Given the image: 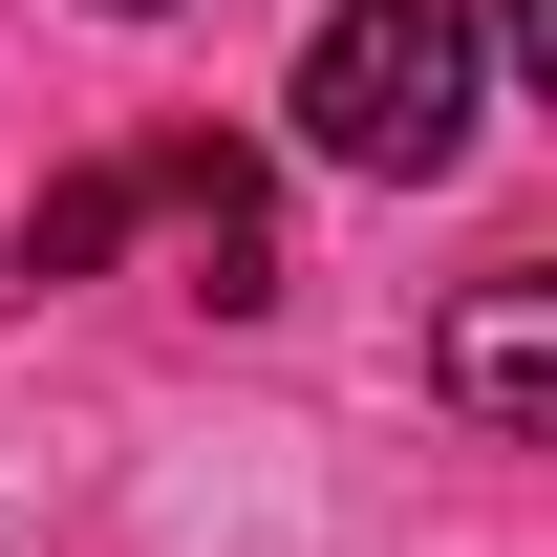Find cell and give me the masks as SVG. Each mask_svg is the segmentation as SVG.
Masks as SVG:
<instances>
[{
    "label": "cell",
    "mask_w": 557,
    "mask_h": 557,
    "mask_svg": "<svg viewBox=\"0 0 557 557\" xmlns=\"http://www.w3.org/2000/svg\"><path fill=\"white\" fill-rule=\"evenodd\" d=\"M472 108H493L472 0H322V44H300V150H322V172L429 194V172L472 150Z\"/></svg>",
    "instance_id": "obj_1"
},
{
    "label": "cell",
    "mask_w": 557,
    "mask_h": 557,
    "mask_svg": "<svg viewBox=\"0 0 557 557\" xmlns=\"http://www.w3.org/2000/svg\"><path fill=\"white\" fill-rule=\"evenodd\" d=\"M129 194L172 214V258H194V300H214V322H258V300H278V194H258V150L172 129V150H129Z\"/></svg>",
    "instance_id": "obj_2"
},
{
    "label": "cell",
    "mask_w": 557,
    "mask_h": 557,
    "mask_svg": "<svg viewBox=\"0 0 557 557\" xmlns=\"http://www.w3.org/2000/svg\"><path fill=\"white\" fill-rule=\"evenodd\" d=\"M429 386H450L493 450H536V429H557V278H536V258H515V278H472V300L429 322Z\"/></svg>",
    "instance_id": "obj_3"
},
{
    "label": "cell",
    "mask_w": 557,
    "mask_h": 557,
    "mask_svg": "<svg viewBox=\"0 0 557 557\" xmlns=\"http://www.w3.org/2000/svg\"><path fill=\"white\" fill-rule=\"evenodd\" d=\"M108 236H129V150H108V172H65V194L22 214V300H65V278H108Z\"/></svg>",
    "instance_id": "obj_4"
},
{
    "label": "cell",
    "mask_w": 557,
    "mask_h": 557,
    "mask_svg": "<svg viewBox=\"0 0 557 557\" xmlns=\"http://www.w3.org/2000/svg\"><path fill=\"white\" fill-rule=\"evenodd\" d=\"M108 22H172V0H108Z\"/></svg>",
    "instance_id": "obj_5"
}]
</instances>
